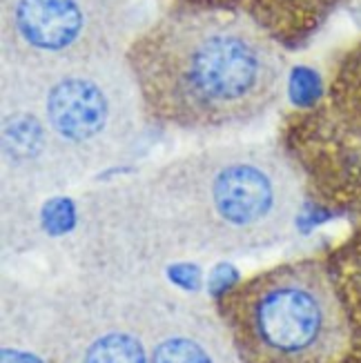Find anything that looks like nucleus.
<instances>
[{
    "mask_svg": "<svg viewBox=\"0 0 361 363\" xmlns=\"http://www.w3.org/2000/svg\"><path fill=\"white\" fill-rule=\"evenodd\" d=\"M148 114L128 58L3 65L0 143L5 185L52 194L128 161Z\"/></svg>",
    "mask_w": 361,
    "mask_h": 363,
    "instance_id": "f257e3e1",
    "label": "nucleus"
},
{
    "mask_svg": "<svg viewBox=\"0 0 361 363\" xmlns=\"http://www.w3.org/2000/svg\"><path fill=\"white\" fill-rule=\"evenodd\" d=\"M145 114L181 132L255 123L279 103L286 60L252 18L216 7L170 11L125 54Z\"/></svg>",
    "mask_w": 361,
    "mask_h": 363,
    "instance_id": "f03ea898",
    "label": "nucleus"
},
{
    "mask_svg": "<svg viewBox=\"0 0 361 363\" xmlns=\"http://www.w3.org/2000/svg\"><path fill=\"white\" fill-rule=\"evenodd\" d=\"M138 179L154 205L228 236H259L299 210V174L268 143H216L174 156Z\"/></svg>",
    "mask_w": 361,
    "mask_h": 363,
    "instance_id": "7ed1b4c3",
    "label": "nucleus"
},
{
    "mask_svg": "<svg viewBox=\"0 0 361 363\" xmlns=\"http://www.w3.org/2000/svg\"><path fill=\"white\" fill-rule=\"evenodd\" d=\"M148 27V0H0L3 65L118 58Z\"/></svg>",
    "mask_w": 361,
    "mask_h": 363,
    "instance_id": "20e7f679",
    "label": "nucleus"
},
{
    "mask_svg": "<svg viewBox=\"0 0 361 363\" xmlns=\"http://www.w3.org/2000/svg\"><path fill=\"white\" fill-rule=\"evenodd\" d=\"M239 323L250 350L270 363H315L337 341L333 298L306 270L259 281L243 298Z\"/></svg>",
    "mask_w": 361,
    "mask_h": 363,
    "instance_id": "39448f33",
    "label": "nucleus"
},
{
    "mask_svg": "<svg viewBox=\"0 0 361 363\" xmlns=\"http://www.w3.org/2000/svg\"><path fill=\"white\" fill-rule=\"evenodd\" d=\"M83 363H152V352L134 333L112 330L87 345Z\"/></svg>",
    "mask_w": 361,
    "mask_h": 363,
    "instance_id": "423d86ee",
    "label": "nucleus"
},
{
    "mask_svg": "<svg viewBox=\"0 0 361 363\" xmlns=\"http://www.w3.org/2000/svg\"><path fill=\"white\" fill-rule=\"evenodd\" d=\"M152 363H214V357L196 337L170 335L154 343Z\"/></svg>",
    "mask_w": 361,
    "mask_h": 363,
    "instance_id": "0eeeda50",
    "label": "nucleus"
}]
</instances>
